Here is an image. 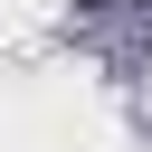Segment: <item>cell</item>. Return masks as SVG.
I'll use <instances>...</instances> for the list:
<instances>
[{
  "mask_svg": "<svg viewBox=\"0 0 152 152\" xmlns=\"http://www.w3.org/2000/svg\"><path fill=\"white\" fill-rule=\"evenodd\" d=\"M86 10H104V0H86Z\"/></svg>",
  "mask_w": 152,
  "mask_h": 152,
  "instance_id": "6da1fadb",
  "label": "cell"
}]
</instances>
